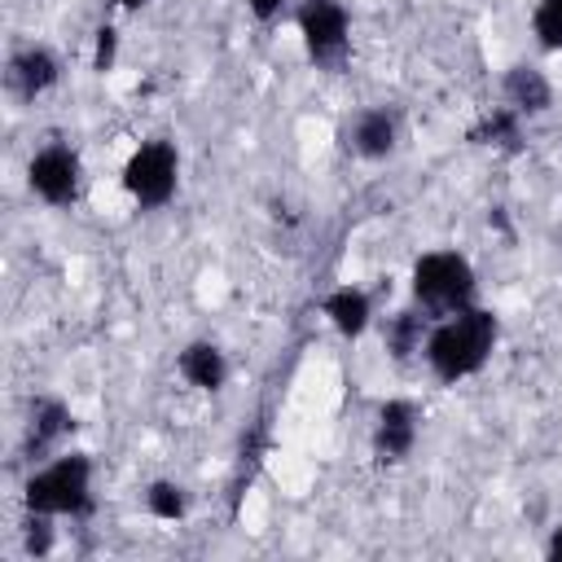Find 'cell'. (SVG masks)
<instances>
[{
  "label": "cell",
  "instance_id": "cell-1",
  "mask_svg": "<svg viewBox=\"0 0 562 562\" xmlns=\"http://www.w3.org/2000/svg\"><path fill=\"white\" fill-rule=\"evenodd\" d=\"M496 338H501L496 312L470 303V307H461L452 316H439L430 325L422 356H426V364L439 382H461V378H474L492 360Z\"/></svg>",
  "mask_w": 562,
  "mask_h": 562
},
{
  "label": "cell",
  "instance_id": "cell-2",
  "mask_svg": "<svg viewBox=\"0 0 562 562\" xmlns=\"http://www.w3.org/2000/svg\"><path fill=\"white\" fill-rule=\"evenodd\" d=\"M22 505L48 518H88L92 514V461L88 452H57L22 483Z\"/></svg>",
  "mask_w": 562,
  "mask_h": 562
},
{
  "label": "cell",
  "instance_id": "cell-3",
  "mask_svg": "<svg viewBox=\"0 0 562 562\" xmlns=\"http://www.w3.org/2000/svg\"><path fill=\"white\" fill-rule=\"evenodd\" d=\"M408 290H413V303L430 321H439V316H452L474 303L479 277L461 250H426V255H417V263L408 272Z\"/></svg>",
  "mask_w": 562,
  "mask_h": 562
},
{
  "label": "cell",
  "instance_id": "cell-4",
  "mask_svg": "<svg viewBox=\"0 0 562 562\" xmlns=\"http://www.w3.org/2000/svg\"><path fill=\"white\" fill-rule=\"evenodd\" d=\"M123 189L140 211H158L180 189V149L171 140H140L123 162Z\"/></svg>",
  "mask_w": 562,
  "mask_h": 562
},
{
  "label": "cell",
  "instance_id": "cell-5",
  "mask_svg": "<svg viewBox=\"0 0 562 562\" xmlns=\"http://www.w3.org/2000/svg\"><path fill=\"white\" fill-rule=\"evenodd\" d=\"M294 22H299L307 57L321 70H338L347 61V53H351V18H347V9L338 0H303Z\"/></svg>",
  "mask_w": 562,
  "mask_h": 562
},
{
  "label": "cell",
  "instance_id": "cell-6",
  "mask_svg": "<svg viewBox=\"0 0 562 562\" xmlns=\"http://www.w3.org/2000/svg\"><path fill=\"white\" fill-rule=\"evenodd\" d=\"M79 180H83V162L70 145H44L26 162V184L48 206H70L79 198Z\"/></svg>",
  "mask_w": 562,
  "mask_h": 562
},
{
  "label": "cell",
  "instance_id": "cell-7",
  "mask_svg": "<svg viewBox=\"0 0 562 562\" xmlns=\"http://www.w3.org/2000/svg\"><path fill=\"white\" fill-rule=\"evenodd\" d=\"M422 430V413L413 400H386L373 417V452L378 461H404L417 443Z\"/></svg>",
  "mask_w": 562,
  "mask_h": 562
},
{
  "label": "cell",
  "instance_id": "cell-8",
  "mask_svg": "<svg viewBox=\"0 0 562 562\" xmlns=\"http://www.w3.org/2000/svg\"><path fill=\"white\" fill-rule=\"evenodd\" d=\"M61 79V61L44 48V44H26L9 57V88L22 97V101H35L44 97L48 88H57Z\"/></svg>",
  "mask_w": 562,
  "mask_h": 562
},
{
  "label": "cell",
  "instance_id": "cell-9",
  "mask_svg": "<svg viewBox=\"0 0 562 562\" xmlns=\"http://www.w3.org/2000/svg\"><path fill=\"white\" fill-rule=\"evenodd\" d=\"M395 140H400V127H395V114L386 105H364L351 123H347V145L351 154L378 162V158H391L395 154Z\"/></svg>",
  "mask_w": 562,
  "mask_h": 562
},
{
  "label": "cell",
  "instance_id": "cell-10",
  "mask_svg": "<svg viewBox=\"0 0 562 562\" xmlns=\"http://www.w3.org/2000/svg\"><path fill=\"white\" fill-rule=\"evenodd\" d=\"M501 92H505V105L518 110L522 119H536V114H544V110L553 105V88H549V79H544L536 66H522V61L505 70Z\"/></svg>",
  "mask_w": 562,
  "mask_h": 562
},
{
  "label": "cell",
  "instance_id": "cell-11",
  "mask_svg": "<svg viewBox=\"0 0 562 562\" xmlns=\"http://www.w3.org/2000/svg\"><path fill=\"white\" fill-rule=\"evenodd\" d=\"M321 312H325V321H329L342 338H360V334L373 325V299H369L360 285H338V290H329L325 303H321Z\"/></svg>",
  "mask_w": 562,
  "mask_h": 562
},
{
  "label": "cell",
  "instance_id": "cell-12",
  "mask_svg": "<svg viewBox=\"0 0 562 562\" xmlns=\"http://www.w3.org/2000/svg\"><path fill=\"white\" fill-rule=\"evenodd\" d=\"M176 369H180V378H184L189 386H198V391H220V386L228 382V360H224V351H220L215 342H206V338L189 342V347L176 356Z\"/></svg>",
  "mask_w": 562,
  "mask_h": 562
},
{
  "label": "cell",
  "instance_id": "cell-13",
  "mask_svg": "<svg viewBox=\"0 0 562 562\" xmlns=\"http://www.w3.org/2000/svg\"><path fill=\"white\" fill-rule=\"evenodd\" d=\"M70 430H75L70 408H66V404H57V400H40V404H35V413H31V430H26V457L35 461V457L53 452Z\"/></svg>",
  "mask_w": 562,
  "mask_h": 562
},
{
  "label": "cell",
  "instance_id": "cell-14",
  "mask_svg": "<svg viewBox=\"0 0 562 562\" xmlns=\"http://www.w3.org/2000/svg\"><path fill=\"white\" fill-rule=\"evenodd\" d=\"M426 334H430V316H426L417 303H413V307H404V312H395V316H386V329H382L386 351H391L395 360L417 356V351L426 347Z\"/></svg>",
  "mask_w": 562,
  "mask_h": 562
},
{
  "label": "cell",
  "instance_id": "cell-15",
  "mask_svg": "<svg viewBox=\"0 0 562 562\" xmlns=\"http://www.w3.org/2000/svg\"><path fill=\"white\" fill-rule=\"evenodd\" d=\"M470 140L496 145V149H518V140H522V114L509 110V105H496L492 114H483V123L470 132Z\"/></svg>",
  "mask_w": 562,
  "mask_h": 562
},
{
  "label": "cell",
  "instance_id": "cell-16",
  "mask_svg": "<svg viewBox=\"0 0 562 562\" xmlns=\"http://www.w3.org/2000/svg\"><path fill=\"white\" fill-rule=\"evenodd\" d=\"M145 509H149L154 518H162V522H176V518H184L189 496H184L180 483H171V479H154L149 492H145Z\"/></svg>",
  "mask_w": 562,
  "mask_h": 562
},
{
  "label": "cell",
  "instance_id": "cell-17",
  "mask_svg": "<svg viewBox=\"0 0 562 562\" xmlns=\"http://www.w3.org/2000/svg\"><path fill=\"white\" fill-rule=\"evenodd\" d=\"M531 35L540 48L562 53V0H536L531 9Z\"/></svg>",
  "mask_w": 562,
  "mask_h": 562
},
{
  "label": "cell",
  "instance_id": "cell-18",
  "mask_svg": "<svg viewBox=\"0 0 562 562\" xmlns=\"http://www.w3.org/2000/svg\"><path fill=\"white\" fill-rule=\"evenodd\" d=\"M22 549H26L31 558H44V553H53V518H48V514H31V509H26Z\"/></svg>",
  "mask_w": 562,
  "mask_h": 562
},
{
  "label": "cell",
  "instance_id": "cell-19",
  "mask_svg": "<svg viewBox=\"0 0 562 562\" xmlns=\"http://www.w3.org/2000/svg\"><path fill=\"white\" fill-rule=\"evenodd\" d=\"M114 57H119V31L105 22V26H97V44H92V70H97V75L114 70Z\"/></svg>",
  "mask_w": 562,
  "mask_h": 562
},
{
  "label": "cell",
  "instance_id": "cell-20",
  "mask_svg": "<svg viewBox=\"0 0 562 562\" xmlns=\"http://www.w3.org/2000/svg\"><path fill=\"white\" fill-rule=\"evenodd\" d=\"M285 4H290V0H246V9H250L259 22H277V18L285 13Z\"/></svg>",
  "mask_w": 562,
  "mask_h": 562
},
{
  "label": "cell",
  "instance_id": "cell-21",
  "mask_svg": "<svg viewBox=\"0 0 562 562\" xmlns=\"http://www.w3.org/2000/svg\"><path fill=\"white\" fill-rule=\"evenodd\" d=\"M544 553H549L553 562H562V522L549 531V544H544Z\"/></svg>",
  "mask_w": 562,
  "mask_h": 562
},
{
  "label": "cell",
  "instance_id": "cell-22",
  "mask_svg": "<svg viewBox=\"0 0 562 562\" xmlns=\"http://www.w3.org/2000/svg\"><path fill=\"white\" fill-rule=\"evenodd\" d=\"M114 4H119V9H123V13H132V9H140V4H145V0H114Z\"/></svg>",
  "mask_w": 562,
  "mask_h": 562
},
{
  "label": "cell",
  "instance_id": "cell-23",
  "mask_svg": "<svg viewBox=\"0 0 562 562\" xmlns=\"http://www.w3.org/2000/svg\"><path fill=\"white\" fill-rule=\"evenodd\" d=\"M558 246H562V237H558Z\"/></svg>",
  "mask_w": 562,
  "mask_h": 562
}]
</instances>
